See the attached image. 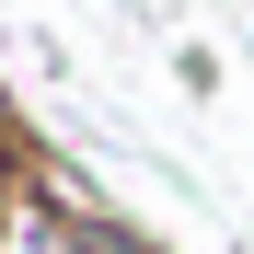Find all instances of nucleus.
I'll list each match as a JSON object with an SVG mask.
<instances>
[{"label":"nucleus","instance_id":"f257e3e1","mask_svg":"<svg viewBox=\"0 0 254 254\" xmlns=\"http://www.w3.org/2000/svg\"><path fill=\"white\" fill-rule=\"evenodd\" d=\"M0 254H104V208H69L58 185H23L12 220H0Z\"/></svg>","mask_w":254,"mask_h":254},{"label":"nucleus","instance_id":"f03ea898","mask_svg":"<svg viewBox=\"0 0 254 254\" xmlns=\"http://www.w3.org/2000/svg\"><path fill=\"white\" fill-rule=\"evenodd\" d=\"M12 196H23V174H12V139H0V220H12Z\"/></svg>","mask_w":254,"mask_h":254}]
</instances>
